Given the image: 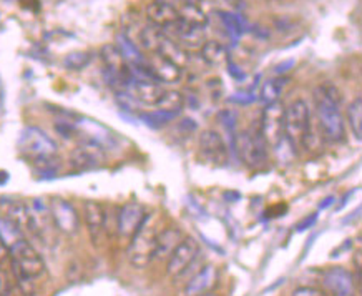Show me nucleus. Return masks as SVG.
Returning <instances> with one entry per match:
<instances>
[{
	"instance_id": "nucleus-12",
	"label": "nucleus",
	"mask_w": 362,
	"mask_h": 296,
	"mask_svg": "<svg viewBox=\"0 0 362 296\" xmlns=\"http://www.w3.org/2000/svg\"><path fill=\"white\" fill-rule=\"evenodd\" d=\"M125 90L128 92L136 102L150 107L157 105L159 98L163 97V93L167 92L162 83L157 82V80H136L130 77L126 80Z\"/></svg>"
},
{
	"instance_id": "nucleus-41",
	"label": "nucleus",
	"mask_w": 362,
	"mask_h": 296,
	"mask_svg": "<svg viewBox=\"0 0 362 296\" xmlns=\"http://www.w3.org/2000/svg\"><path fill=\"white\" fill-rule=\"evenodd\" d=\"M198 296H216V295H213V293H210V291H208V293H203V295H198Z\"/></svg>"
},
{
	"instance_id": "nucleus-42",
	"label": "nucleus",
	"mask_w": 362,
	"mask_h": 296,
	"mask_svg": "<svg viewBox=\"0 0 362 296\" xmlns=\"http://www.w3.org/2000/svg\"><path fill=\"white\" fill-rule=\"evenodd\" d=\"M178 2H181V4H183V2H190V0H178Z\"/></svg>"
},
{
	"instance_id": "nucleus-4",
	"label": "nucleus",
	"mask_w": 362,
	"mask_h": 296,
	"mask_svg": "<svg viewBox=\"0 0 362 296\" xmlns=\"http://www.w3.org/2000/svg\"><path fill=\"white\" fill-rule=\"evenodd\" d=\"M8 261L13 273H20L27 278L35 280L45 273V263L39 255V251L27 242L25 238L8 248Z\"/></svg>"
},
{
	"instance_id": "nucleus-29",
	"label": "nucleus",
	"mask_w": 362,
	"mask_h": 296,
	"mask_svg": "<svg viewBox=\"0 0 362 296\" xmlns=\"http://www.w3.org/2000/svg\"><path fill=\"white\" fill-rule=\"evenodd\" d=\"M183 107H185V95L178 90H167L163 93V97L159 98L157 105H155V109L178 117V114L183 110Z\"/></svg>"
},
{
	"instance_id": "nucleus-32",
	"label": "nucleus",
	"mask_w": 362,
	"mask_h": 296,
	"mask_svg": "<svg viewBox=\"0 0 362 296\" xmlns=\"http://www.w3.org/2000/svg\"><path fill=\"white\" fill-rule=\"evenodd\" d=\"M347 124H349V129L352 135L357 140L362 137V98L357 97L354 102L347 107Z\"/></svg>"
},
{
	"instance_id": "nucleus-24",
	"label": "nucleus",
	"mask_w": 362,
	"mask_h": 296,
	"mask_svg": "<svg viewBox=\"0 0 362 296\" xmlns=\"http://www.w3.org/2000/svg\"><path fill=\"white\" fill-rule=\"evenodd\" d=\"M216 16L223 23L224 29H227L228 35L233 37L234 40H238L244 32H248V22L239 13H234L231 11H218Z\"/></svg>"
},
{
	"instance_id": "nucleus-26",
	"label": "nucleus",
	"mask_w": 362,
	"mask_h": 296,
	"mask_svg": "<svg viewBox=\"0 0 362 296\" xmlns=\"http://www.w3.org/2000/svg\"><path fill=\"white\" fill-rule=\"evenodd\" d=\"M178 13H180L181 20L191 23V25L203 27V29H206V25H208V16H206V12L196 6V4H193L191 0L190 2H183L178 7Z\"/></svg>"
},
{
	"instance_id": "nucleus-36",
	"label": "nucleus",
	"mask_w": 362,
	"mask_h": 296,
	"mask_svg": "<svg viewBox=\"0 0 362 296\" xmlns=\"http://www.w3.org/2000/svg\"><path fill=\"white\" fill-rule=\"evenodd\" d=\"M227 65H228V73L231 75L236 82H244V80H246V72H244L241 67H238L233 60H228Z\"/></svg>"
},
{
	"instance_id": "nucleus-22",
	"label": "nucleus",
	"mask_w": 362,
	"mask_h": 296,
	"mask_svg": "<svg viewBox=\"0 0 362 296\" xmlns=\"http://www.w3.org/2000/svg\"><path fill=\"white\" fill-rule=\"evenodd\" d=\"M102 60L105 64L107 72L121 75V77H128V64L125 62L123 55L120 54L119 47L115 44H108L102 47Z\"/></svg>"
},
{
	"instance_id": "nucleus-15",
	"label": "nucleus",
	"mask_w": 362,
	"mask_h": 296,
	"mask_svg": "<svg viewBox=\"0 0 362 296\" xmlns=\"http://www.w3.org/2000/svg\"><path fill=\"white\" fill-rule=\"evenodd\" d=\"M200 152L203 155L205 160H208L211 163L221 165V163L227 162L228 158V148L224 140L216 130H205L200 135L198 140Z\"/></svg>"
},
{
	"instance_id": "nucleus-7",
	"label": "nucleus",
	"mask_w": 362,
	"mask_h": 296,
	"mask_svg": "<svg viewBox=\"0 0 362 296\" xmlns=\"http://www.w3.org/2000/svg\"><path fill=\"white\" fill-rule=\"evenodd\" d=\"M200 255V245L195 238L186 237L180 242V245L175 248V251L171 253L168 258L167 265V275L170 278H181L183 275L188 273V270L195 265L196 258Z\"/></svg>"
},
{
	"instance_id": "nucleus-38",
	"label": "nucleus",
	"mask_w": 362,
	"mask_h": 296,
	"mask_svg": "<svg viewBox=\"0 0 362 296\" xmlns=\"http://www.w3.org/2000/svg\"><path fill=\"white\" fill-rule=\"evenodd\" d=\"M318 220V217L316 215H313V217H308L306 220H303V222H301L298 227H296V230H299V232H303V230H306V228H309L311 227V225H314V222H316Z\"/></svg>"
},
{
	"instance_id": "nucleus-20",
	"label": "nucleus",
	"mask_w": 362,
	"mask_h": 296,
	"mask_svg": "<svg viewBox=\"0 0 362 296\" xmlns=\"http://www.w3.org/2000/svg\"><path fill=\"white\" fill-rule=\"evenodd\" d=\"M216 280H218V273H216L215 266L208 265V266L201 268L198 273H196L190 281H188L185 293L188 296H198V295L208 293V291L211 290V286L216 283Z\"/></svg>"
},
{
	"instance_id": "nucleus-18",
	"label": "nucleus",
	"mask_w": 362,
	"mask_h": 296,
	"mask_svg": "<svg viewBox=\"0 0 362 296\" xmlns=\"http://www.w3.org/2000/svg\"><path fill=\"white\" fill-rule=\"evenodd\" d=\"M147 17L148 20L152 22V25H157L159 29H164L170 23L180 18V13H178V8L171 4L162 2V0H155V2L150 4L147 7Z\"/></svg>"
},
{
	"instance_id": "nucleus-19",
	"label": "nucleus",
	"mask_w": 362,
	"mask_h": 296,
	"mask_svg": "<svg viewBox=\"0 0 362 296\" xmlns=\"http://www.w3.org/2000/svg\"><path fill=\"white\" fill-rule=\"evenodd\" d=\"M183 237L181 230L176 227L164 228L163 232L157 235V247H155V260H164L170 258V255L175 251V248L180 245Z\"/></svg>"
},
{
	"instance_id": "nucleus-23",
	"label": "nucleus",
	"mask_w": 362,
	"mask_h": 296,
	"mask_svg": "<svg viewBox=\"0 0 362 296\" xmlns=\"http://www.w3.org/2000/svg\"><path fill=\"white\" fill-rule=\"evenodd\" d=\"M201 59L205 60L208 65H213V67H219V65H224L229 60L228 49L218 40H208L201 45Z\"/></svg>"
},
{
	"instance_id": "nucleus-21",
	"label": "nucleus",
	"mask_w": 362,
	"mask_h": 296,
	"mask_svg": "<svg viewBox=\"0 0 362 296\" xmlns=\"http://www.w3.org/2000/svg\"><path fill=\"white\" fill-rule=\"evenodd\" d=\"M155 54L159 55V57H163L164 60H168V62L178 65L180 69H185L188 62H190V55H188V50L183 49L181 45H178L175 40L168 39L167 35L163 37L162 42H159L158 50L155 52Z\"/></svg>"
},
{
	"instance_id": "nucleus-28",
	"label": "nucleus",
	"mask_w": 362,
	"mask_h": 296,
	"mask_svg": "<svg viewBox=\"0 0 362 296\" xmlns=\"http://www.w3.org/2000/svg\"><path fill=\"white\" fill-rule=\"evenodd\" d=\"M286 85H288V78H284V77H274V78L266 80L261 87L260 100L263 103H266V105L277 102Z\"/></svg>"
},
{
	"instance_id": "nucleus-31",
	"label": "nucleus",
	"mask_w": 362,
	"mask_h": 296,
	"mask_svg": "<svg viewBox=\"0 0 362 296\" xmlns=\"http://www.w3.org/2000/svg\"><path fill=\"white\" fill-rule=\"evenodd\" d=\"M0 237H2L7 248H12L16 243L25 238V235H23L22 230L18 228L11 218L6 217V218H0Z\"/></svg>"
},
{
	"instance_id": "nucleus-2",
	"label": "nucleus",
	"mask_w": 362,
	"mask_h": 296,
	"mask_svg": "<svg viewBox=\"0 0 362 296\" xmlns=\"http://www.w3.org/2000/svg\"><path fill=\"white\" fill-rule=\"evenodd\" d=\"M157 235V228L150 223L148 215L142 227L138 228V232L130 238L128 250H126V256H128L130 265L136 268V270H143V268H147L150 263L155 260Z\"/></svg>"
},
{
	"instance_id": "nucleus-40",
	"label": "nucleus",
	"mask_w": 362,
	"mask_h": 296,
	"mask_svg": "<svg viewBox=\"0 0 362 296\" xmlns=\"http://www.w3.org/2000/svg\"><path fill=\"white\" fill-rule=\"evenodd\" d=\"M293 65H294V60H288V62H286V64H281V65H277L276 72H277V73L288 72L289 67H293Z\"/></svg>"
},
{
	"instance_id": "nucleus-3",
	"label": "nucleus",
	"mask_w": 362,
	"mask_h": 296,
	"mask_svg": "<svg viewBox=\"0 0 362 296\" xmlns=\"http://www.w3.org/2000/svg\"><path fill=\"white\" fill-rule=\"evenodd\" d=\"M311 120V110H309L308 103L301 100V98L291 102L288 107H284V137L293 145L296 152L303 145V140L306 134H308Z\"/></svg>"
},
{
	"instance_id": "nucleus-11",
	"label": "nucleus",
	"mask_w": 362,
	"mask_h": 296,
	"mask_svg": "<svg viewBox=\"0 0 362 296\" xmlns=\"http://www.w3.org/2000/svg\"><path fill=\"white\" fill-rule=\"evenodd\" d=\"M50 218L55 227L65 235H75L78 232L80 218L75 206L67 200L54 199L50 201Z\"/></svg>"
},
{
	"instance_id": "nucleus-37",
	"label": "nucleus",
	"mask_w": 362,
	"mask_h": 296,
	"mask_svg": "<svg viewBox=\"0 0 362 296\" xmlns=\"http://www.w3.org/2000/svg\"><path fill=\"white\" fill-rule=\"evenodd\" d=\"M8 256H11V255H8V248H7L6 243H4L2 237H0V266H2L4 261L8 260Z\"/></svg>"
},
{
	"instance_id": "nucleus-25",
	"label": "nucleus",
	"mask_w": 362,
	"mask_h": 296,
	"mask_svg": "<svg viewBox=\"0 0 362 296\" xmlns=\"http://www.w3.org/2000/svg\"><path fill=\"white\" fill-rule=\"evenodd\" d=\"M115 45L119 47L120 54L123 55L125 62L128 64L130 67H140V65L147 64V59L143 57L142 52L138 50V47H136V44H133V42H131L125 34H120L116 37Z\"/></svg>"
},
{
	"instance_id": "nucleus-27",
	"label": "nucleus",
	"mask_w": 362,
	"mask_h": 296,
	"mask_svg": "<svg viewBox=\"0 0 362 296\" xmlns=\"http://www.w3.org/2000/svg\"><path fill=\"white\" fill-rule=\"evenodd\" d=\"M7 218H11L12 222L22 230L23 235H25L27 232L34 233V220H32L30 208L25 203L12 205L11 210H8Z\"/></svg>"
},
{
	"instance_id": "nucleus-34",
	"label": "nucleus",
	"mask_w": 362,
	"mask_h": 296,
	"mask_svg": "<svg viewBox=\"0 0 362 296\" xmlns=\"http://www.w3.org/2000/svg\"><path fill=\"white\" fill-rule=\"evenodd\" d=\"M0 296H13V281L2 266H0Z\"/></svg>"
},
{
	"instance_id": "nucleus-16",
	"label": "nucleus",
	"mask_w": 362,
	"mask_h": 296,
	"mask_svg": "<svg viewBox=\"0 0 362 296\" xmlns=\"http://www.w3.org/2000/svg\"><path fill=\"white\" fill-rule=\"evenodd\" d=\"M83 218H85V225L88 233H90L92 242L98 245L107 230L105 208H103L102 203H98L95 200H87L85 203H83Z\"/></svg>"
},
{
	"instance_id": "nucleus-13",
	"label": "nucleus",
	"mask_w": 362,
	"mask_h": 296,
	"mask_svg": "<svg viewBox=\"0 0 362 296\" xmlns=\"http://www.w3.org/2000/svg\"><path fill=\"white\" fill-rule=\"evenodd\" d=\"M324 285L334 296H356V280L342 266H331L324 271Z\"/></svg>"
},
{
	"instance_id": "nucleus-1",
	"label": "nucleus",
	"mask_w": 362,
	"mask_h": 296,
	"mask_svg": "<svg viewBox=\"0 0 362 296\" xmlns=\"http://www.w3.org/2000/svg\"><path fill=\"white\" fill-rule=\"evenodd\" d=\"M316 122L327 142H341L346 135V122L341 112L339 90L332 83H322L314 88Z\"/></svg>"
},
{
	"instance_id": "nucleus-8",
	"label": "nucleus",
	"mask_w": 362,
	"mask_h": 296,
	"mask_svg": "<svg viewBox=\"0 0 362 296\" xmlns=\"http://www.w3.org/2000/svg\"><path fill=\"white\" fill-rule=\"evenodd\" d=\"M261 135L267 147L276 148L284 137V105L279 102L266 105L261 117Z\"/></svg>"
},
{
	"instance_id": "nucleus-9",
	"label": "nucleus",
	"mask_w": 362,
	"mask_h": 296,
	"mask_svg": "<svg viewBox=\"0 0 362 296\" xmlns=\"http://www.w3.org/2000/svg\"><path fill=\"white\" fill-rule=\"evenodd\" d=\"M162 30L168 39L175 40L185 50L201 49V45L206 42L203 27L191 25V23L181 20V18H178V20L170 23V25L164 27Z\"/></svg>"
},
{
	"instance_id": "nucleus-6",
	"label": "nucleus",
	"mask_w": 362,
	"mask_h": 296,
	"mask_svg": "<svg viewBox=\"0 0 362 296\" xmlns=\"http://www.w3.org/2000/svg\"><path fill=\"white\" fill-rule=\"evenodd\" d=\"M18 148L35 163L47 158H54L57 153V143L44 130L37 129V126H27L22 130L20 137H18Z\"/></svg>"
},
{
	"instance_id": "nucleus-17",
	"label": "nucleus",
	"mask_w": 362,
	"mask_h": 296,
	"mask_svg": "<svg viewBox=\"0 0 362 296\" xmlns=\"http://www.w3.org/2000/svg\"><path fill=\"white\" fill-rule=\"evenodd\" d=\"M147 67L152 72L155 80L159 83H178L183 78V69L168 62V60H164L157 54L147 59Z\"/></svg>"
},
{
	"instance_id": "nucleus-10",
	"label": "nucleus",
	"mask_w": 362,
	"mask_h": 296,
	"mask_svg": "<svg viewBox=\"0 0 362 296\" xmlns=\"http://www.w3.org/2000/svg\"><path fill=\"white\" fill-rule=\"evenodd\" d=\"M148 213L145 206L138 201H128L119 210V217H116V233L121 239H128L138 232Z\"/></svg>"
},
{
	"instance_id": "nucleus-39",
	"label": "nucleus",
	"mask_w": 362,
	"mask_h": 296,
	"mask_svg": "<svg viewBox=\"0 0 362 296\" xmlns=\"http://www.w3.org/2000/svg\"><path fill=\"white\" fill-rule=\"evenodd\" d=\"M255 100V97L253 95H236V97H231L229 98V102H238V103H251Z\"/></svg>"
},
{
	"instance_id": "nucleus-30",
	"label": "nucleus",
	"mask_w": 362,
	"mask_h": 296,
	"mask_svg": "<svg viewBox=\"0 0 362 296\" xmlns=\"http://www.w3.org/2000/svg\"><path fill=\"white\" fill-rule=\"evenodd\" d=\"M163 30L157 25H147L140 32V45L147 52H157L159 42L163 40Z\"/></svg>"
},
{
	"instance_id": "nucleus-35",
	"label": "nucleus",
	"mask_w": 362,
	"mask_h": 296,
	"mask_svg": "<svg viewBox=\"0 0 362 296\" xmlns=\"http://www.w3.org/2000/svg\"><path fill=\"white\" fill-rule=\"evenodd\" d=\"M293 296H327V293L314 286H299L293 291Z\"/></svg>"
},
{
	"instance_id": "nucleus-14",
	"label": "nucleus",
	"mask_w": 362,
	"mask_h": 296,
	"mask_svg": "<svg viewBox=\"0 0 362 296\" xmlns=\"http://www.w3.org/2000/svg\"><path fill=\"white\" fill-rule=\"evenodd\" d=\"M103 152H105V148L102 145L83 138V142L78 145V148L70 157V165L75 170H90L103 162Z\"/></svg>"
},
{
	"instance_id": "nucleus-5",
	"label": "nucleus",
	"mask_w": 362,
	"mask_h": 296,
	"mask_svg": "<svg viewBox=\"0 0 362 296\" xmlns=\"http://www.w3.org/2000/svg\"><path fill=\"white\" fill-rule=\"evenodd\" d=\"M234 150L249 168H260L267 160V143L263 138L261 130L249 129L234 137Z\"/></svg>"
},
{
	"instance_id": "nucleus-33",
	"label": "nucleus",
	"mask_w": 362,
	"mask_h": 296,
	"mask_svg": "<svg viewBox=\"0 0 362 296\" xmlns=\"http://www.w3.org/2000/svg\"><path fill=\"white\" fill-rule=\"evenodd\" d=\"M88 62H90V55L85 52H73L65 59V67L70 70H82Z\"/></svg>"
}]
</instances>
